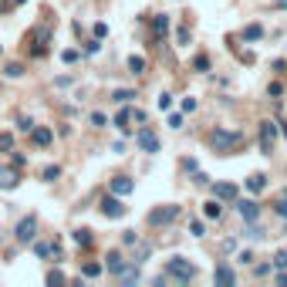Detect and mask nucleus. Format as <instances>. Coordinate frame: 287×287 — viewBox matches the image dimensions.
Returning <instances> with one entry per match:
<instances>
[{
    "instance_id": "obj_45",
    "label": "nucleus",
    "mask_w": 287,
    "mask_h": 287,
    "mask_svg": "<svg viewBox=\"0 0 287 287\" xmlns=\"http://www.w3.org/2000/svg\"><path fill=\"white\" fill-rule=\"evenodd\" d=\"M274 209H277V216H284V220H287V196H281V203H277Z\"/></svg>"
},
{
    "instance_id": "obj_46",
    "label": "nucleus",
    "mask_w": 287,
    "mask_h": 287,
    "mask_svg": "<svg viewBox=\"0 0 287 287\" xmlns=\"http://www.w3.org/2000/svg\"><path fill=\"white\" fill-rule=\"evenodd\" d=\"M270 270H274V263H260V267H257V270H254V274H257V277H267Z\"/></svg>"
},
{
    "instance_id": "obj_35",
    "label": "nucleus",
    "mask_w": 287,
    "mask_h": 287,
    "mask_svg": "<svg viewBox=\"0 0 287 287\" xmlns=\"http://www.w3.org/2000/svg\"><path fill=\"white\" fill-rule=\"evenodd\" d=\"M274 267H277V270H287V250H277V257H274Z\"/></svg>"
},
{
    "instance_id": "obj_49",
    "label": "nucleus",
    "mask_w": 287,
    "mask_h": 287,
    "mask_svg": "<svg viewBox=\"0 0 287 287\" xmlns=\"http://www.w3.org/2000/svg\"><path fill=\"white\" fill-rule=\"evenodd\" d=\"M169 129H183V115H169Z\"/></svg>"
},
{
    "instance_id": "obj_29",
    "label": "nucleus",
    "mask_w": 287,
    "mask_h": 287,
    "mask_svg": "<svg viewBox=\"0 0 287 287\" xmlns=\"http://www.w3.org/2000/svg\"><path fill=\"white\" fill-rule=\"evenodd\" d=\"M98 274H102V263H85V267H81V277H88V281L98 277Z\"/></svg>"
},
{
    "instance_id": "obj_5",
    "label": "nucleus",
    "mask_w": 287,
    "mask_h": 287,
    "mask_svg": "<svg viewBox=\"0 0 287 287\" xmlns=\"http://www.w3.org/2000/svg\"><path fill=\"white\" fill-rule=\"evenodd\" d=\"M135 145L142 149L145 156H156V152H159V135H156L149 125H142V129L135 132Z\"/></svg>"
},
{
    "instance_id": "obj_34",
    "label": "nucleus",
    "mask_w": 287,
    "mask_h": 287,
    "mask_svg": "<svg viewBox=\"0 0 287 287\" xmlns=\"http://www.w3.org/2000/svg\"><path fill=\"white\" fill-rule=\"evenodd\" d=\"M243 236H250V240H260V236H263V230H260L257 223H250V227L243 230Z\"/></svg>"
},
{
    "instance_id": "obj_4",
    "label": "nucleus",
    "mask_w": 287,
    "mask_h": 287,
    "mask_svg": "<svg viewBox=\"0 0 287 287\" xmlns=\"http://www.w3.org/2000/svg\"><path fill=\"white\" fill-rule=\"evenodd\" d=\"M281 132V122H260V152L270 156L274 152V139Z\"/></svg>"
},
{
    "instance_id": "obj_24",
    "label": "nucleus",
    "mask_w": 287,
    "mask_h": 287,
    "mask_svg": "<svg viewBox=\"0 0 287 287\" xmlns=\"http://www.w3.org/2000/svg\"><path fill=\"white\" fill-rule=\"evenodd\" d=\"M260 37H263V27L260 24H247L243 27V41H260Z\"/></svg>"
},
{
    "instance_id": "obj_15",
    "label": "nucleus",
    "mask_w": 287,
    "mask_h": 287,
    "mask_svg": "<svg viewBox=\"0 0 287 287\" xmlns=\"http://www.w3.org/2000/svg\"><path fill=\"white\" fill-rule=\"evenodd\" d=\"M125 263H129V260L122 257L118 250H108V257H105V267H108V274H115V277H118V274L125 270Z\"/></svg>"
},
{
    "instance_id": "obj_30",
    "label": "nucleus",
    "mask_w": 287,
    "mask_h": 287,
    "mask_svg": "<svg viewBox=\"0 0 287 287\" xmlns=\"http://www.w3.org/2000/svg\"><path fill=\"white\" fill-rule=\"evenodd\" d=\"M0 152H14V135L10 132H0Z\"/></svg>"
},
{
    "instance_id": "obj_11",
    "label": "nucleus",
    "mask_w": 287,
    "mask_h": 287,
    "mask_svg": "<svg viewBox=\"0 0 287 287\" xmlns=\"http://www.w3.org/2000/svg\"><path fill=\"white\" fill-rule=\"evenodd\" d=\"M30 142L44 149V145H51V142H54V132H51L48 125H34V129H30Z\"/></svg>"
},
{
    "instance_id": "obj_53",
    "label": "nucleus",
    "mask_w": 287,
    "mask_h": 287,
    "mask_svg": "<svg viewBox=\"0 0 287 287\" xmlns=\"http://www.w3.org/2000/svg\"><path fill=\"white\" fill-rule=\"evenodd\" d=\"M0 54H3V48H0Z\"/></svg>"
},
{
    "instance_id": "obj_47",
    "label": "nucleus",
    "mask_w": 287,
    "mask_h": 287,
    "mask_svg": "<svg viewBox=\"0 0 287 287\" xmlns=\"http://www.w3.org/2000/svg\"><path fill=\"white\" fill-rule=\"evenodd\" d=\"M14 166H17V169H24V166H27V156H21V152H14Z\"/></svg>"
},
{
    "instance_id": "obj_54",
    "label": "nucleus",
    "mask_w": 287,
    "mask_h": 287,
    "mask_svg": "<svg viewBox=\"0 0 287 287\" xmlns=\"http://www.w3.org/2000/svg\"><path fill=\"white\" fill-rule=\"evenodd\" d=\"M284 196H287V189H284Z\"/></svg>"
},
{
    "instance_id": "obj_31",
    "label": "nucleus",
    "mask_w": 287,
    "mask_h": 287,
    "mask_svg": "<svg viewBox=\"0 0 287 287\" xmlns=\"http://www.w3.org/2000/svg\"><path fill=\"white\" fill-rule=\"evenodd\" d=\"M122 243H125V247H135V243H139V233H135V230H125V233H122Z\"/></svg>"
},
{
    "instance_id": "obj_51",
    "label": "nucleus",
    "mask_w": 287,
    "mask_h": 287,
    "mask_svg": "<svg viewBox=\"0 0 287 287\" xmlns=\"http://www.w3.org/2000/svg\"><path fill=\"white\" fill-rule=\"evenodd\" d=\"M281 132H284V139H287V122H281Z\"/></svg>"
},
{
    "instance_id": "obj_43",
    "label": "nucleus",
    "mask_w": 287,
    "mask_h": 287,
    "mask_svg": "<svg viewBox=\"0 0 287 287\" xmlns=\"http://www.w3.org/2000/svg\"><path fill=\"white\" fill-rule=\"evenodd\" d=\"M193 183H196V186H209V176L196 169V176H193Z\"/></svg>"
},
{
    "instance_id": "obj_16",
    "label": "nucleus",
    "mask_w": 287,
    "mask_h": 287,
    "mask_svg": "<svg viewBox=\"0 0 287 287\" xmlns=\"http://www.w3.org/2000/svg\"><path fill=\"white\" fill-rule=\"evenodd\" d=\"M71 240H75L81 250H91V247H95V233H91V230H85V227L75 230V233H71Z\"/></svg>"
},
{
    "instance_id": "obj_13",
    "label": "nucleus",
    "mask_w": 287,
    "mask_h": 287,
    "mask_svg": "<svg viewBox=\"0 0 287 287\" xmlns=\"http://www.w3.org/2000/svg\"><path fill=\"white\" fill-rule=\"evenodd\" d=\"M135 189V179H129V176H115L112 179V193L115 196H129Z\"/></svg>"
},
{
    "instance_id": "obj_40",
    "label": "nucleus",
    "mask_w": 287,
    "mask_h": 287,
    "mask_svg": "<svg viewBox=\"0 0 287 287\" xmlns=\"http://www.w3.org/2000/svg\"><path fill=\"white\" fill-rule=\"evenodd\" d=\"M267 95H270V98H281V95H284V85H281V81H274V85L267 88Z\"/></svg>"
},
{
    "instance_id": "obj_36",
    "label": "nucleus",
    "mask_w": 287,
    "mask_h": 287,
    "mask_svg": "<svg viewBox=\"0 0 287 287\" xmlns=\"http://www.w3.org/2000/svg\"><path fill=\"white\" fill-rule=\"evenodd\" d=\"M91 125H95V129H105V125H108V118H105L102 112H91Z\"/></svg>"
},
{
    "instance_id": "obj_12",
    "label": "nucleus",
    "mask_w": 287,
    "mask_h": 287,
    "mask_svg": "<svg viewBox=\"0 0 287 287\" xmlns=\"http://www.w3.org/2000/svg\"><path fill=\"white\" fill-rule=\"evenodd\" d=\"M21 186V169L10 166V169H0V189H17Z\"/></svg>"
},
{
    "instance_id": "obj_10",
    "label": "nucleus",
    "mask_w": 287,
    "mask_h": 287,
    "mask_svg": "<svg viewBox=\"0 0 287 287\" xmlns=\"http://www.w3.org/2000/svg\"><path fill=\"white\" fill-rule=\"evenodd\" d=\"M236 213L243 216V223H257V220H260V206L254 200H240V203H236Z\"/></svg>"
},
{
    "instance_id": "obj_38",
    "label": "nucleus",
    "mask_w": 287,
    "mask_h": 287,
    "mask_svg": "<svg viewBox=\"0 0 287 287\" xmlns=\"http://www.w3.org/2000/svg\"><path fill=\"white\" fill-rule=\"evenodd\" d=\"M98 51H102V37H95V41H88L85 54H98Z\"/></svg>"
},
{
    "instance_id": "obj_1",
    "label": "nucleus",
    "mask_w": 287,
    "mask_h": 287,
    "mask_svg": "<svg viewBox=\"0 0 287 287\" xmlns=\"http://www.w3.org/2000/svg\"><path fill=\"white\" fill-rule=\"evenodd\" d=\"M209 145H213L216 152L230 156V152H236V149L243 145V132H233V129H213V132H209Z\"/></svg>"
},
{
    "instance_id": "obj_25",
    "label": "nucleus",
    "mask_w": 287,
    "mask_h": 287,
    "mask_svg": "<svg viewBox=\"0 0 287 287\" xmlns=\"http://www.w3.org/2000/svg\"><path fill=\"white\" fill-rule=\"evenodd\" d=\"M129 71H132V75H142V71H145V57L142 54H132V57H129Z\"/></svg>"
},
{
    "instance_id": "obj_50",
    "label": "nucleus",
    "mask_w": 287,
    "mask_h": 287,
    "mask_svg": "<svg viewBox=\"0 0 287 287\" xmlns=\"http://www.w3.org/2000/svg\"><path fill=\"white\" fill-rule=\"evenodd\" d=\"M54 281H64V274H61V270H51V274H48V284H54Z\"/></svg>"
},
{
    "instance_id": "obj_6",
    "label": "nucleus",
    "mask_w": 287,
    "mask_h": 287,
    "mask_svg": "<svg viewBox=\"0 0 287 287\" xmlns=\"http://www.w3.org/2000/svg\"><path fill=\"white\" fill-rule=\"evenodd\" d=\"M98 209H102V216H108V220H122V216L129 213V206H125V203L118 200V196H105Z\"/></svg>"
},
{
    "instance_id": "obj_52",
    "label": "nucleus",
    "mask_w": 287,
    "mask_h": 287,
    "mask_svg": "<svg viewBox=\"0 0 287 287\" xmlns=\"http://www.w3.org/2000/svg\"><path fill=\"white\" fill-rule=\"evenodd\" d=\"M277 7H284V10H287V0H277Z\"/></svg>"
},
{
    "instance_id": "obj_41",
    "label": "nucleus",
    "mask_w": 287,
    "mask_h": 287,
    "mask_svg": "<svg viewBox=\"0 0 287 287\" xmlns=\"http://www.w3.org/2000/svg\"><path fill=\"white\" fill-rule=\"evenodd\" d=\"M17 129H21V132H30V129H34V122H30L27 115H21V118H17Z\"/></svg>"
},
{
    "instance_id": "obj_23",
    "label": "nucleus",
    "mask_w": 287,
    "mask_h": 287,
    "mask_svg": "<svg viewBox=\"0 0 287 287\" xmlns=\"http://www.w3.org/2000/svg\"><path fill=\"white\" fill-rule=\"evenodd\" d=\"M132 98H135L132 88H115V91H112V102H118V105H129Z\"/></svg>"
},
{
    "instance_id": "obj_3",
    "label": "nucleus",
    "mask_w": 287,
    "mask_h": 287,
    "mask_svg": "<svg viewBox=\"0 0 287 287\" xmlns=\"http://www.w3.org/2000/svg\"><path fill=\"white\" fill-rule=\"evenodd\" d=\"M27 44H30V54L34 57H44L48 54V44H51V27H34Z\"/></svg>"
},
{
    "instance_id": "obj_42",
    "label": "nucleus",
    "mask_w": 287,
    "mask_h": 287,
    "mask_svg": "<svg viewBox=\"0 0 287 287\" xmlns=\"http://www.w3.org/2000/svg\"><path fill=\"white\" fill-rule=\"evenodd\" d=\"M189 233H193V236H203V233H206V227H203L200 220H193V223H189Z\"/></svg>"
},
{
    "instance_id": "obj_17",
    "label": "nucleus",
    "mask_w": 287,
    "mask_h": 287,
    "mask_svg": "<svg viewBox=\"0 0 287 287\" xmlns=\"http://www.w3.org/2000/svg\"><path fill=\"white\" fill-rule=\"evenodd\" d=\"M149 24H152V34H156V37H166V34H169V17H166V14L149 17Z\"/></svg>"
},
{
    "instance_id": "obj_44",
    "label": "nucleus",
    "mask_w": 287,
    "mask_h": 287,
    "mask_svg": "<svg viewBox=\"0 0 287 287\" xmlns=\"http://www.w3.org/2000/svg\"><path fill=\"white\" fill-rule=\"evenodd\" d=\"M183 112H186V115L196 112V98H183Z\"/></svg>"
},
{
    "instance_id": "obj_19",
    "label": "nucleus",
    "mask_w": 287,
    "mask_h": 287,
    "mask_svg": "<svg viewBox=\"0 0 287 287\" xmlns=\"http://www.w3.org/2000/svg\"><path fill=\"white\" fill-rule=\"evenodd\" d=\"M34 254L37 257H61V243H34Z\"/></svg>"
},
{
    "instance_id": "obj_26",
    "label": "nucleus",
    "mask_w": 287,
    "mask_h": 287,
    "mask_svg": "<svg viewBox=\"0 0 287 287\" xmlns=\"http://www.w3.org/2000/svg\"><path fill=\"white\" fill-rule=\"evenodd\" d=\"M135 247H139V250H135L132 263H145V260H149V254H152V247H149V243H135Z\"/></svg>"
},
{
    "instance_id": "obj_2",
    "label": "nucleus",
    "mask_w": 287,
    "mask_h": 287,
    "mask_svg": "<svg viewBox=\"0 0 287 287\" xmlns=\"http://www.w3.org/2000/svg\"><path fill=\"white\" fill-rule=\"evenodd\" d=\"M162 274H166L169 281H176V284H189V281L196 277V263H189L186 257H169Z\"/></svg>"
},
{
    "instance_id": "obj_37",
    "label": "nucleus",
    "mask_w": 287,
    "mask_h": 287,
    "mask_svg": "<svg viewBox=\"0 0 287 287\" xmlns=\"http://www.w3.org/2000/svg\"><path fill=\"white\" fill-rule=\"evenodd\" d=\"M61 61H64V64H75V61H78V51H75V48L61 51Z\"/></svg>"
},
{
    "instance_id": "obj_20",
    "label": "nucleus",
    "mask_w": 287,
    "mask_h": 287,
    "mask_svg": "<svg viewBox=\"0 0 287 287\" xmlns=\"http://www.w3.org/2000/svg\"><path fill=\"white\" fill-rule=\"evenodd\" d=\"M203 216H206V220H220V216H223V203L213 196V200L203 206Z\"/></svg>"
},
{
    "instance_id": "obj_33",
    "label": "nucleus",
    "mask_w": 287,
    "mask_h": 287,
    "mask_svg": "<svg viewBox=\"0 0 287 287\" xmlns=\"http://www.w3.org/2000/svg\"><path fill=\"white\" fill-rule=\"evenodd\" d=\"M54 179H61V166H48L44 169V183H54Z\"/></svg>"
},
{
    "instance_id": "obj_9",
    "label": "nucleus",
    "mask_w": 287,
    "mask_h": 287,
    "mask_svg": "<svg viewBox=\"0 0 287 287\" xmlns=\"http://www.w3.org/2000/svg\"><path fill=\"white\" fill-rule=\"evenodd\" d=\"M209 189H213V196H216V200H220V203H233V200H236V196H240V189H236V183H213Z\"/></svg>"
},
{
    "instance_id": "obj_28",
    "label": "nucleus",
    "mask_w": 287,
    "mask_h": 287,
    "mask_svg": "<svg viewBox=\"0 0 287 287\" xmlns=\"http://www.w3.org/2000/svg\"><path fill=\"white\" fill-rule=\"evenodd\" d=\"M156 105H159V112H169V108H172V95H169V91H162V95L156 98Z\"/></svg>"
},
{
    "instance_id": "obj_22",
    "label": "nucleus",
    "mask_w": 287,
    "mask_h": 287,
    "mask_svg": "<svg viewBox=\"0 0 287 287\" xmlns=\"http://www.w3.org/2000/svg\"><path fill=\"white\" fill-rule=\"evenodd\" d=\"M247 189H250V193H263V189H267V176H263V172L247 176Z\"/></svg>"
},
{
    "instance_id": "obj_32",
    "label": "nucleus",
    "mask_w": 287,
    "mask_h": 287,
    "mask_svg": "<svg viewBox=\"0 0 287 287\" xmlns=\"http://www.w3.org/2000/svg\"><path fill=\"white\" fill-rule=\"evenodd\" d=\"M193 68H196V71H209V57L196 54V57H193Z\"/></svg>"
},
{
    "instance_id": "obj_48",
    "label": "nucleus",
    "mask_w": 287,
    "mask_h": 287,
    "mask_svg": "<svg viewBox=\"0 0 287 287\" xmlns=\"http://www.w3.org/2000/svg\"><path fill=\"white\" fill-rule=\"evenodd\" d=\"M105 34H108V24L98 21V24H95V37H105Z\"/></svg>"
},
{
    "instance_id": "obj_39",
    "label": "nucleus",
    "mask_w": 287,
    "mask_h": 287,
    "mask_svg": "<svg viewBox=\"0 0 287 287\" xmlns=\"http://www.w3.org/2000/svg\"><path fill=\"white\" fill-rule=\"evenodd\" d=\"M176 41L186 48V44H189V27H179V30H176Z\"/></svg>"
},
{
    "instance_id": "obj_14",
    "label": "nucleus",
    "mask_w": 287,
    "mask_h": 287,
    "mask_svg": "<svg viewBox=\"0 0 287 287\" xmlns=\"http://www.w3.org/2000/svg\"><path fill=\"white\" fill-rule=\"evenodd\" d=\"M213 281H216V284H236V270H233V267H227V263H216Z\"/></svg>"
},
{
    "instance_id": "obj_21",
    "label": "nucleus",
    "mask_w": 287,
    "mask_h": 287,
    "mask_svg": "<svg viewBox=\"0 0 287 287\" xmlns=\"http://www.w3.org/2000/svg\"><path fill=\"white\" fill-rule=\"evenodd\" d=\"M129 122H132V108H129V105H122V112L115 115V129L129 135Z\"/></svg>"
},
{
    "instance_id": "obj_8",
    "label": "nucleus",
    "mask_w": 287,
    "mask_h": 287,
    "mask_svg": "<svg viewBox=\"0 0 287 287\" xmlns=\"http://www.w3.org/2000/svg\"><path fill=\"white\" fill-rule=\"evenodd\" d=\"M14 236H17L21 243H30V240L37 236V216H24V220L17 223V230H14Z\"/></svg>"
},
{
    "instance_id": "obj_7",
    "label": "nucleus",
    "mask_w": 287,
    "mask_h": 287,
    "mask_svg": "<svg viewBox=\"0 0 287 287\" xmlns=\"http://www.w3.org/2000/svg\"><path fill=\"white\" fill-rule=\"evenodd\" d=\"M176 216H179V206H159V209L149 213V223H152V227H166Z\"/></svg>"
},
{
    "instance_id": "obj_18",
    "label": "nucleus",
    "mask_w": 287,
    "mask_h": 287,
    "mask_svg": "<svg viewBox=\"0 0 287 287\" xmlns=\"http://www.w3.org/2000/svg\"><path fill=\"white\" fill-rule=\"evenodd\" d=\"M139 277H142V274H139V263H132V260H129V263H125V270L118 274V281H122V284H139Z\"/></svg>"
},
{
    "instance_id": "obj_27",
    "label": "nucleus",
    "mask_w": 287,
    "mask_h": 287,
    "mask_svg": "<svg viewBox=\"0 0 287 287\" xmlns=\"http://www.w3.org/2000/svg\"><path fill=\"white\" fill-rule=\"evenodd\" d=\"M3 75H7V78H21V75H24V64H21V61H10V64L3 68Z\"/></svg>"
}]
</instances>
